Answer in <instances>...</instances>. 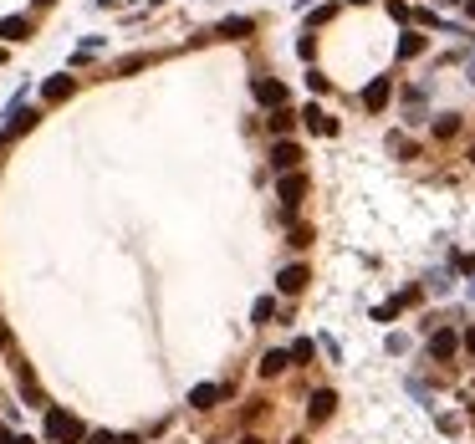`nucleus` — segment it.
Here are the masks:
<instances>
[{
    "label": "nucleus",
    "instance_id": "5",
    "mask_svg": "<svg viewBox=\"0 0 475 444\" xmlns=\"http://www.w3.org/2000/svg\"><path fill=\"white\" fill-rule=\"evenodd\" d=\"M220 398H230V388H220V383H200V388H189V409H215Z\"/></svg>",
    "mask_w": 475,
    "mask_h": 444
},
{
    "label": "nucleus",
    "instance_id": "16",
    "mask_svg": "<svg viewBox=\"0 0 475 444\" xmlns=\"http://www.w3.org/2000/svg\"><path fill=\"white\" fill-rule=\"evenodd\" d=\"M271 316H276V302H271V296H261V302L251 307V322H255V327H266Z\"/></svg>",
    "mask_w": 475,
    "mask_h": 444
},
{
    "label": "nucleus",
    "instance_id": "21",
    "mask_svg": "<svg viewBox=\"0 0 475 444\" xmlns=\"http://www.w3.org/2000/svg\"><path fill=\"white\" fill-rule=\"evenodd\" d=\"M246 31H251L246 16H235V20H225V26H220V36H246Z\"/></svg>",
    "mask_w": 475,
    "mask_h": 444
},
{
    "label": "nucleus",
    "instance_id": "6",
    "mask_svg": "<svg viewBox=\"0 0 475 444\" xmlns=\"http://www.w3.org/2000/svg\"><path fill=\"white\" fill-rule=\"evenodd\" d=\"M26 128H36V113H31V108H16V113H11V123H6V128H0V143L20 138Z\"/></svg>",
    "mask_w": 475,
    "mask_h": 444
},
{
    "label": "nucleus",
    "instance_id": "20",
    "mask_svg": "<svg viewBox=\"0 0 475 444\" xmlns=\"http://www.w3.org/2000/svg\"><path fill=\"white\" fill-rule=\"evenodd\" d=\"M291 123H296V118H291L287 108H276V113H271V133H291Z\"/></svg>",
    "mask_w": 475,
    "mask_h": 444
},
{
    "label": "nucleus",
    "instance_id": "25",
    "mask_svg": "<svg viewBox=\"0 0 475 444\" xmlns=\"http://www.w3.org/2000/svg\"><path fill=\"white\" fill-rule=\"evenodd\" d=\"M465 11H470V20H475V0H465Z\"/></svg>",
    "mask_w": 475,
    "mask_h": 444
},
{
    "label": "nucleus",
    "instance_id": "2",
    "mask_svg": "<svg viewBox=\"0 0 475 444\" xmlns=\"http://www.w3.org/2000/svg\"><path fill=\"white\" fill-rule=\"evenodd\" d=\"M332 409H337V393H332V388H317V393L307 398V424H327Z\"/></svg>",
    "mask_w": 475,
    "mask_h": 444
},
{
    "label": "nucleus",
    "instance_id": "13",
    "mask_svg": "<svg viewBox=\"0 0 475 444\" xmlns=\"http://www.w3.org/2000/svg\"><path fill=\"white\" fill-rule=\"evenodd\" d=\"M0 36H6V41H26L31 36V20L26 16H6V20H0Z\"/></svg>",
    "mask_w": 475,
    "mask_h": 444
},
{
    "label": "nucleus",
    "instance_id": "7",
    "mask_svg": "<svg viewBox=\"0 0 475 444\" xmlns=\"http://www.w3.org/2000/svg\"><path fill=\"white\" fill-rule=\"evenodd\" d=\"M301 123H307L312 133H327V138L337 133V118H332V113H322L317 102H307V113H301Z\"/></svg>",
    "mask_w": 475,
    "mask_h": 444
},
{
    "label": "nucleus",
    "instance_id": "26",
    "mask_svg": "<svg viewBox=\"0 0 475 444\" xmlns=\"http://www.w3.org/2000/svg\"><path fill=\"white\" fill-rule=\"evenodd\" d=\"M241 444H266V439H255V434H251V439H241Z\"/></svg>",
    "mask_w": 475,
    "mask_h": 444
},
{
    "label": "nucleus",
    "instance_id": "17",
    "mask_svg": "<svg viewBox=\"0 0 475 444\" xmlns=\"http://www.w3.org/2000/svg\"><path fill=\"white\" fill-rule=\"evenodd\" d=\"M312 352H317V347H312V337H301V343H291L287 357H291V363H312Z\"/></svg>",
    "mask_w": 475,
    "mask_h": 444
},
{
    "label": "nucleus",
    "instance_id": "28",
    "mask_svg": "<svg viewBox=\"0 0 475 444\" xmlns=\"http://www.w3.org/2000/svg\"><path fill=\"white\" fill-rule=\"evenodd\" d=\"M36 6H52V0H36Z\"/></svg>",
    "mask_w": 475,
    "mask_h": 444
},
{
    "label": "nucleus",
    "instance_id": "15",
    "mask_svg": "<svg viewBox=\"0 0 475 444\" xmlns=\"http://www.w3.org/2000/svg\"><path fill=\"white\" fill-rule=\"evenodd\" d=\"M88 444H138V434H113V429H92Z\"/></svg>",
    "mask_w": 475,
    "mask_h": 444
},
{
    "label": "nucleus",
    "instance_id": "22",
    "mask_svg": "<svg viewBox=\"0 0 475 444\" xmlns=\"http://www.w3.org/2000/svg\"><path fill=\"white\" fill-rule=\"evenodd\" d=\"M291 245H296V250H307V245H312V230H307V225H296V230H291Z\"/></svg>",
    "mask_w": 475,
    "mask_h": 444
},
{
    "label": "nucleus",
    "instance_id": "3",
    "mask_svg": "<svg viewBox=\"0 0 475 444\" xmlns=\"http://www.w3.org/2000/svg\"><path fill=\"white\" fill-rule=\"evenodd\" d=\"M296 164H301V143H291V138L271 143V168H276V174H291Z\"/></svg>",
    "mask_w": 475,
    "mask_h": 444
},
{
    "label": "nucleus",
    "instance_id": "30",
    "mask_svg": "<svg viewBox=\"0 0 475 444\" xmlns=\"http://www.w3.org/2000/svg\"><path fill=\"white\" fill-rule=\"evenodd\" d=\"M470 159H475V148H470Z\"/></svg>",
    "mask_w": 475,
    "mask_h": 444
},
{
    "label": "nucleus",
    "instance_id": "10",
    "mask_svg": "<svg viewBox=\"0 0 475 444\" xmlns=\"http://www.w3.org/2000/svg\"><path fill=\"white\" fill-rule=\"evenodd\" d=\"M455 352H460V337L450 332V327L429 337V357H440V363H445V357H455Z\"/></svg>",
    "mask_w": 475,
    "mask_h": 444
},
{
    "label": "nucleus",
    "instance_id": "29",
    "mask_svg": "<svg viewBox=\"0 0 475 444\" xmlns=\"http://www.w3.org/2000/svg\"><path fill=\"white\" fill-rule=\"evenodd\" d=\"M353 6H368V0H353Z\"/></svg>",
    "mask_w": 475,
    "mask_h": 444
},
{
    "label": "nucleus",
    "instance_id": "4",
    "mask_svg": "<svg viewBox=\"0 0 475 444\" xmlns=\"http://www.w3.org/2000/svg\"><path fill=\"white\" fill-rule=\"evenodd\" d=\"M388 92H394V77H373L368 92H363V108H368V113H383V108H388Z\"/></svg>",
    "mask_w": 475,
    "mask_h": 444
},
{
    "label": "nucleus",
    "instance_id": "1",
    "mask_svg": "<svg viewBox=\"0 0 475 444\" xmlns=\"http://www.w3.org/2000/svg\"><path fill=\"white\" fill-rule=\"evenodd\" d=\"M47 439L52 444H82L88 429H82V419L67 414V409H47Z\"/></svg>",
    "mask_w": 475,
    "mask_h": 444
},
{
    "label": "nucleus",
    "instance_id": "14",
    "mask_svg": "<svg viewBox=\"0 0 475 444\" xmlns=\"http://www.w3.org/2000/svg\"><path fill=\"white\" fill-rule=\"evenodd\" d=\"M287 368H291L287 352H266V357H261V378H276V373H287Z\"/></svg>",
    "mask_w": 475,
    "mask_h": 444
},
{
    "label": "nucleus",
    "instance_id": "11",
    "mask_svg": "<svg viewBox=\"0 0 475 444\" xmlns=\"http://www.w3.org/2000/svg\"><path fill=\"white\" fill-rule=\"evenodd\" d=\"M77 92V82L67 77V72H61V77H47V87H41V97H47V102H67Z\"/></svg>",
    "mask_w": 475,
    "mask_h": 444
},
{
    "label": "nucleus",
    "instance_id": "18",
    "mask_svg": "<svg viewBox=\"0 0 475 444\" xmlns=\"http://www.w3.org/2000/svg\"><path fill=\"white\" fill-rule=\"evenodd\" d=\"M419 51H424V36H419V31H409V36L399 41V56H419Z\"/></svg>",
    "mask_w": 475,
    "mask_h": 444
},
{
    "label": "nucleus",
    "instance_id": "27",
    "mask_svg": "<svg viewBox=\"0 0 475 444\" xmlns=\"http://www.w3.org/2000/svg\"><path fill=\"white\" fill-rule=\"evenodd\" d=\"M287 444H307V439H287Z\"/></svg>",
    "mask_w": 475,
    "mask_h": 444
},
{
    "label": "nucleus",
    "instance_id": "24",
    "mask_svg": "<svg viewBox=\"0 0 475 444\" xmlns=\"http://www.w3.org/2000/svg\"><path fill=\"white\" fill-rule=\"evenodd\" d=\"M11 444H36V439L31 434H11Z\"/></svg>",
    "mask_w": 475,
    "mask_h": 444
},
{
    "label": "nucleus",
    "instance_id": "23",
    "mask_svg": "<svg viewBox=\"0 0 475 444\" xmlns=\"http://www.w3.org/2000/svg\"><path fill=\"white\" fill-rule=\"evenodd\" d=\"M460 347H465V352H475V327H470V332L460 337Z\"/></svg>",
    "mask_w": 475,
    "mask_h": 444
},
{
    "label": "nucleus",
    "instance_id": "19",
    "mask_svg": "<svg viewBox=\"0 0 475 444\" xmlns=\"http://www.w3.org/2000/svg\"><path fill=\"white\" fill-rule=\"evenodd\" d=\"M148 67V56H123L118 61V77H133V72H143Z\"/></svg>",
    "mask_w": 475,
    "mask_h": 444
},
{
    "label": "nucleus",
    "instance_id": "8",
    "mask_svg": "<svg viewBox=\"0 0 475 444\" xmlns=\"http://www.w3.org/2000/svg\"><path fill=\"white\" fill-rule=\"evenodd\" d=\"M276 195H282V204H301V195H307V174H282Z\"/></svg>",
    "mask_w": 475,
    "mask_h": 444
},
{
    "label": "nucleus",
    "instance_id": "12",
    "mask_svg": "<svg viewBox=\"0 0 475 444\" xmlns=\"http://www.w3.org/2000/svg\"><path fill=\"white\" fill-rule=\"evenodd\" d=\"M255 97H261L266 108H287V87H282V82H266V77H255Z\"/></svg>",
    "mask_w": 475,
    "mask_h": 444
},
{
    "label": "nucleus",
    "instance_id": "9",
    "mask_svg": "<svg viewBox=\"0 0 475 444\" xmlns=\"http://www.w3.org/2000/svg\"><path fill=\"white\" fill-rule=\"evenodd\" d=\"M307 281H312V271H307V266H287V271H282V281H276V286H282L287 296H301V291H307Z\"/></svg>",
    "mask_w": 475,
    "mask_h": 444
}]
</instances>
